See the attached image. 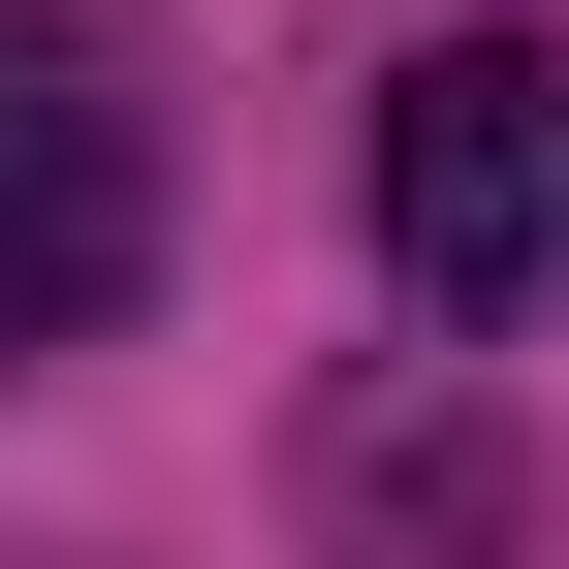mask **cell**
I'll use <instances>...</instances> for the list:
<instances>
[{"instance_id": "6da1fadb", "label": "cell", "mask_w": 569, "mask_h": 569, "mask_svg": "<svg viewBox=\"0 0 569 569\" xmlns=\"http://www.w3.org/2000/svg\"><path fill=\"white\" fill-rule=\"evenodd\" d=\"M380 284L411 317H569V32H443L380 63Z\"/></svg>"}, {"instance_id": "7a4b0ae2", "label": "cell", "mask_w": 569, "mask_h": 569, "mask_svg": "<svg viewBox=\"0 0 569 569\" xmlns=\"http://www.w3.org/2000/svg\"><path fill=\"white\" fill-rule=\"evenodd\" d=\"M127 284H159V127H127V63L63 0H0V380L96 348Z\"/></svg>"}, {"instance_id": "3957f363", "label": "cell", "mask_w": 569, "mask_h": 569, "mask_svg": "<svg viewBox=\"0 0 569 569\" xmlns=\"http://www.w3.org/2000/svg\"><path fill=\"white\" fill-rule=\"evenodd\" d=\"M507 538H538V443L475 411V348L317 411V569H507Z\"/></svg>"}]
</instances>
